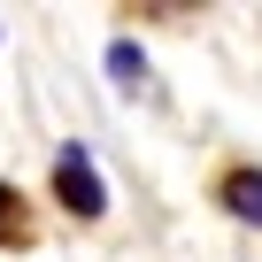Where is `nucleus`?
Returning <instances> with one entry per match:
<instances>
[{
	"label": "nucleus",
	"instance_id": "1",
	"mask_svg": "<svg viewBox=\"0 0 262 262\" xmlns=\"http://www.w3.org/2000/svg\"><path fill=\"white\" fill-rule=\"evenodd\" d=\"M54 201H62L70 216H100V208H108V185H100V170H93L85 139H70V147L54 155Z\"/></svg>",
	"mask_w": 262,
	"mask_h": 262
},
{
	"label": "nucleus",
	"instance_id": "3",
	"mask_svg": "<svg viewBox=\"0 0 262 262\" xmlns=\"http://www.w3.org/2000/svg\"><path fill=\"white\" fill-rule=\"evenodd\" d=\"M224 201H231V216H247V224H262V178H254V170H239V178L224 185Z\"/></svg>",
	"mask_w": 262,
	"mask_h": 262
},
{
	"label": "nucleus",
	"instance_id": "4",
	"mask_svg": "<svg viewBox=\"0 0 262 262\" xmlns=\"http://www.w3.org/2000/svg\"><path fill=\"white\" fill-rule=\"evenodd\" d=\"M8 224H16V193L0 185V231H8Z\"/></svg>",
	"mask_w": 262,
	"mask_h": 262
},
{
	"label": "nucleus",
	"instance_id": "2",
	"mask_svg": "<svg viewBox=\"0 0 262 262\" xmlns=\"http://www.w3.org/2000/svg\"><path fill=\"white\" fill-rule=\"evenodd\" d=\"M108 70H116V85H123V93H139V85H147V54L131 47V39H116V47H108Z\"/></svg>",
	"mask_w": 262,
	"mask_h": 262
}]
</instances>
